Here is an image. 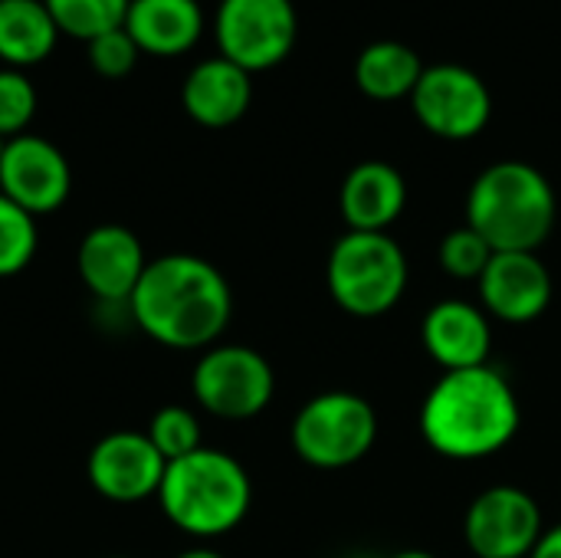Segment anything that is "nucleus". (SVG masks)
Here are the masks:
<instances>
[{"mask_svg": "<svg viewBox=\"0 0 561 558\" xmlns=\"http://www.w3.org/2000/svg\"><path fill=\"white\" fill-rule=\"evenodd\" d=\"M424 72L421 56L398 39L368 43L355 59V82L375 102H398L411 99Z\"/></svg>", "mask_w": 561, "mask_h": 558, "instance_id": "19", "label": "nucleus"}, {"mask_svg": "<svg viewBox=\"0 0 561 558\" xmlns=\"http://www.w3.org/2000/svg\"><path fill=\"white\" fill-rule=\"evenodd\" d=\"M76 266H79V276H82L85 289L99 303L128 306L148 260H145L141 240L128 227L99 224L82 237Z\"/></svg>", "mask_w": 561, "mask_h": 558, "instance_id": "14", "label": "nucleus"}, {"mask_svg": "<svg viewBox=\"0 0 561 558\" xmlns=\"http://www.w3.org/2000/svg\"><path fill=\"white\" fill-rule=\"evenodd\" d=\"M148 441L158 447V454L174 464L194 451H201V421L194 411L181 408V405H168L161 411H154V418L148 421Z\"/></svg>", "mask_w": 561, "mask_h": 558, "instance_id": "23", "label": "nucleus"}, {"mask_svg": "<svg viewBox=\"0 0 561 558\" xmlns=\"http://www.w3.org/2000/svg\"><path fill=\"white\" fill-rule=\"evenodd\" d=\"M43 3L49 16L56 20L59 33L79 36L89 43L108 30L125 26L131 0H43Z\"/></svg>", "mask_w": 561, "mask_h": 558, "instance_id": "21", "label": "nucleus"}, {"mask_svg": "<svg viewBox=\"0 0 561 558\" xmlns=\"http://www.w3.org/2000/svg\"><path fill=\"white\" fill-rule=\"evenodd\" d=\"M214 36L220 56L253 76L279 66L293 53L299 16L293 0H220Z\"/></svg>", "mask_w": 561, "mask_h": 558, "instance_id": "8", "label": "nucleus"}, {"mask_svg": "<svg viewBox=\"0 0 561 558\" xmlns=\"http://www.w3.org/2000/svg\"><path fill=\"white\" fill-rule=\"evenodd\" d=\"M250 99H253L250 72L224 56L197 62L181 86L184 112L204 128H227L240 122L250 109Z\"/></svg>", "mask_w": 561, "mask_h": 558, "instance_id": "17", "label": "nucleus"}, {"mask_svg": "<svg viewBox=\"0 0 561 558\" xmlns=\"http://www.w3.org/2000/svg\"><path fill=\"white\" fill-rule=\"evenodd\" d=\"M0 151H3V138H0Z\"/></svg>", "mask_w": 561, "mask_h": 558, "instance_id": "30", "label": "nucleus"}, {"mask_svg": "<svg viewBox=\"0 0 561 558\" xmlns=\"http://www.w3.org/2000/svg\"><path fill=\"white\" fill-rule=\"evenodd\" d=\"M421 434L447 460H483L513 444L523 424L519 398L510 378L493 365L444 372L424 405Z\"/></svg>", "mask_w": 561, "mask_h": 558, "instance_id": "2", "label": "nucleus"}, {"mask_svg": "<svg viewBox=\"0 0 561 558\" xmlns=\"http://www.w3.org/2000/svg\"><path fill=\"white\" fill-rule=\"evenodd\" d=\"M72 174L66 155L39 138V135H16L3 141L0 151V194L20 204L26 214H53L69 197Z\"/></svg>", "mask_w": 561, "mask_h": 558, "instance_id": "11", "label": "nucleus"}, {"mask_svg": "<svg viewBox=\"0 0 561 558\" xmlns=\"http://www.w3.org/2000/svg\"><path fill=\"white\" fill-rule=\"evenodd\" d=\"M112 558H128V556H112Z\"/></svg>", "mask_w": 561, "mask_h": 558, "instance_id": "32", "label": "nucleus"}, {"mask_svg": "<svg viewBox=\"0 0 561 558\" xmlns=\"http://www.w3.org/2000/svg\"><path fill=\"white\" fill-rule=\"evenodd\" d=\"M168 460L138 431H115L102 437L85 464L89 483L99 497L112 503H141L158 497Z\"/></svg>", "mask_w": 561, "mask_h": 558, "instance_id": "12", "label": "nucleus"}, {"mask_svg": "<svg viewBox=\"0 0 561 558\" xmlns=\"http://www.w3.org/2000/svg\"><path fill=\"white\" fill-rule=\"evenodd\" d=\"M559 214L549 178L529 161H496L477 174L467 194V227L493 253H539Z\"/></svg>", "mask_w": 561, "mask_h": 558, "instance_id": "3", "label": "nucleus"}, {"mask_svg": "<svg viewBox=\"0 0 561 558\" xmlns=\"http://www.w3.org/2000/svg\"><path fill=\"white\" fill-rule=\"evenodd\" d=\"M191 391L197 405L224 421H250L273 401V365L250 345H210L194 365Z\"/></svg>", "mask_w": 561, "mask_h": 558, "instance_id": "7", "label": "nucleus"}, {"mask_svg": "<svg viewBox=\"0 0 561 558\" xmlns=\"http://www.w3.org/2000/svg\"><path fill=\"white\" fill-rule=\"evenodd\" d=\"M411 280L408 253L391 234L345 230L329 250L325 283L339 309L355 319H378L391 312Z\"/></svg>", "mask_w": 561, "mask_h": 558, "instance_id": "5", "label": "nucleus"}, {"mask_svg": "<svg viewBox=\"0 0 561 558\" xmlns=\"http://www.w3.org/2000/svg\"><path fill=\"white\" fill-rule=\"evenodd\" d=\"M437 260H440V266H444L447 276H454V280H473L477 283L483 276V270L490 266V260H493V247L473 227L463 224V227L450 230L440 240Z\"/></svg>", "mask_w": 561, "mask_h": 558, "instance_id": "24", "label": "nucleus"}, {"mask_svg": "<svg viewBox=\"0 0 561 558\" xmlns=\"http://www.w3.org/2000/svg\"><path fill=\"white\" fill-rule=\"evenodd\" d=\"M36 253V217L0 194V280L16 276Z\"/></svg>", "mask_w": 561, "mask_h": 558, "instance_id": "22", "label": "nucleus"}, {"mask_svg": "<svg viewBox=\"0 0 561 558\" xmlns=\"http://www.w3.org/2000/svg\"><path fill=\"white\" fill-rule=\"evenodd\" d=\"M355 558H371V556H355Z\"/></svg>", "mask_w": 561, "mask_h": 558, "instance_id": "31", "label": "nucleus"}, {"mask_svg": "<svg viewBox=\"0 0 561 558\" xmlns=\"http://www.w3.org/2000/svg\"><path fill=\"white\" fill-rule=\"evenodd\" d=\"M529 558H561V523L542 533V539L536 543V549H533Z\"/></svg>", "mask_w": 561, "mask_h": 558, "instance_id": "27", "label": "nucleus"}, {"mask_svg": "<svg viewBox=\"0 0 561 558\" xmlns=\"http://www.w3.org/2000/svg\"><path fill=\"white\" fill-rule=\"evenodd\" d=\"M542 533V510L523 487H490L463 516V539L477 558H529Z\"/></svg>", "mask_w": 561, "mask_h": 558, "instance_id": "10", "label": "nucleus"}, {"mask_svg": "<svg viewBox=\"0 0 561 558\" xmlns=\"http://www.w3.org/2000/svg\"><path fill=\"white\" fill-rule=\"evenodd\" d=\"M408 207V181L388 161L355 164L339 191V210L348 230L388 234V227Z\"/></svg>", "mask_w": 561, "mask_h": 558, "instance_id": "16", "label": "nucleus"}, {"mask_svg": "<svg viewBox=\"0 0 561 558\" xmlns=\"http://www.w3.org/2000/svg\"><path fill=\"white\" fill-rule=\"evenodd\" d=\"M477 286L483 312L510 326L536 322L552 303V273L539 253H493Z\"/></svg>", "mask_w": 561, "mask_h": 558, "instance_id": "13", "label": "nucleus"}, {"mask_svg": "<svg viewBox=\"0 0 561 558\" xmlns=\"http://www.w3.org/2000/svg\"><path fill=\"white\" fill-rule=\"evenodd\" d=\"M253 487L243 464L224 451L201 447L168 464L158 503L164 516L187 536L214 539L243 523Z\"/></svg>", "mask_w": 561, "mask_h": 558, "instance_id": "4", "label": "nucleus"}, {"mask_svg": "<svg viewBox=\"0 0 561 558\" xmlns=\"http://www.w3.org/2000/svg\"><path fill=\"white\" fill-rule=\"evenodd\" d=\"M59 26L43 0H0V59L13 69L46 59Z\"/></svg>", "mask_w": 561, "mask_h": 558, "instance_id": "20", "label": "nucleus"}, {"mask_svg": "<svg viewBox=\"0 0 561 558\" xmlns=\"http://www.w3.org/2000/svg\"><path fill=\"white\" fill-rule=\"evenodd\" d=\"M85 46H89V66H92L99 76H105V79H122V76H128V72L135 69V62H138V53H141V49L135 46V39L128 36L125 26L108 30V33L89 39Z\"/></svg>", "mask_w": 561, "mask_h": 558, "instance_id": "26", "label": "nucleus"}, {"mask_svg": "<svg viewBox=\"0 0 561 558\" xmlns=\"http://www.w3.org/2000/svg\"><path fill=\"white\" fill-rule=\"evenodd\" d=\"M293 451L316 470H345L378 441V411L355 391H322L293 418Z\"/></svg>", "mask_w": 561, "mask_h": 558, "instance_id": "6", "label": "nucleus"}, {"mask_svg": "<svg viewBox=\"0 0 561 558\" xmlns=\"http://www.w3.org/2000/svg\"><path fill=\"white\" fill-rule=\"evenodd\" d=\"M414 118L444 141H470L493 118V95L480 72L460 62L424 66L411 92Z\"/></svg>", "mask_w": 561, "mask_h": 558, "instance_id": "9", "label": "nucleus"}, {"mask_svg": "<svg viewBox=\"0 0 561 558\" xmlns=\"http://www.w3.org/2000/svg\"><path fill=\"white\" fill-rule=\"evenodd\" d=\"M125 30L141 53L181 56L204 33V10L197 0H131Z\"/></svg>", "mask_w": 561, "mask_h": 558, "instance_id": "18", "label": "nucleus"}, {"mask_svg": "<svg viewBox=\"0 0 561 558\" xmlns=\"http://www.w3.org/2000/svg\"><path fill=\"white\" fill-rule=\"evenodd\" d=\"M388 558H437L434 553H427V549H404V553H394V556Z\"/></svg>", "mask_w": 561, "mask_h": 558, "instance_id": "29", "label": "nucleus"}, {"mask_svg": "<svg viewBox=\"0 0 561 558\" xmlns=\"http://www.w3.org/2000/svg\"><path fill=\"white\" fill-rule=\"evenodd\" d=\"M178 558H224L220 553H214V549H187V553H181Z\"/></svg>", "mask_w": 561, "mask_h": 558, "instance_id": "28", "label": "nucleus"}, {"mask_svg": "<svg viewBox=\"0 0 561 558\" xmlns=\"http://www.w3.org/2000/svg\"><path fill=\"white\" fill-rule=\"evenodd\" d=\"M128 316L154 342L181 352L210 349L233 316V293L224 273L194 253H168L145 266Z\"/></svg>", "mask_w": 561, "mask_h": 558, "instance_id": "1", "label": "nucleus"}, {"mask_svg": "<svg viewBox=\"0 0 561 558\" xmlns=\"http://www.w3.org/2000/svg\"><path fill=\"white\" fill-rule=\"evenodd\" d=\"M36 112V89L20 69H0V138H16Z\"/></svg>", "mask_w": 561, "mask_h": 558, "instance_id": "25", "label": "nucleus"}, {"mask_svg": "<svg viewBox=\"0 0 561 558\" xmlns=\"http://www.w3.org/2000/svg\"><path fill=\"white\" fill-rule=\"evenodd\" d=\"M421 345L444 372L490 365V352H493L490 316L483 312V306L463 299H444L427 309L421 322Z\"/></svg>", "mask_w": 561, "mask_h": 558, "instance_id": "15", "label": "nucleus"}]
</instances>
